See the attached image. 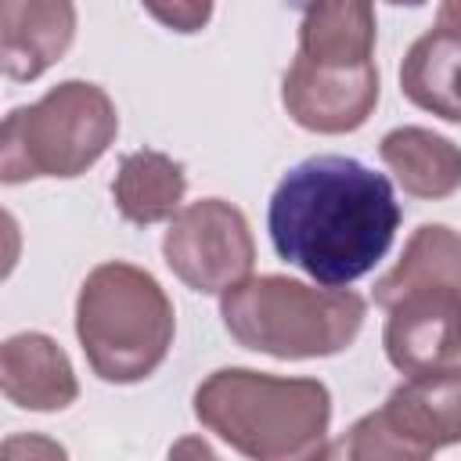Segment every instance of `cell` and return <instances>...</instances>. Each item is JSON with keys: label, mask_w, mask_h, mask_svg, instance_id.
Returning <instances> with one entry per match:
<instances>
[{"label": "cell", "mask_w": 461, "mask_h": 461, "mask_svg": "<svg viewBox=\"0 0 461 461\" xmlns=\"http://www.w3.org/2000/svg\"><path fill=\"white\" fill-rule=\"evenodd\" d=\"M400 220L389 176L349 155L295 162L267 205L274 252L328 288H346L371 274L393 249Z\"/></svg>", "instance_id": "obj_1"}, {"label": "cell", "mask_w": 461, "mask_h": 461, "mask_svg": "<svg viewBox=\"0 0 461 461\" xmlns=\"http://www.w3.org/2000/svg\"><path fill=\"white\" fill-rule=\"evenodd\" d=\"M436 25H447V29H457L461 32V0H439Z\"/></svg>", "instance_id": "obj_17"}, {"label": "cell", "mask_w": 461, "mask_h": 461, "mask_svg": "<svg viewBox=\"0 0 461 461\" xmlns=\"http://www.w3.org/2000/svg\"><path fill=\"white\" fill-rule=\"evenodd\" d=\"M162 259L176 281L202 295H223L256 267V238L245 212L223 198L180 205L162 234Z\"/></svg>", "instance_id": "obj_8"}, {"label": "cell", "mask_w": 461, "mask_h": 461, "mask_svg": "<svg viewBox=\"0 0 461 461\" xmlns=\"http://www.w3.org/2000/svg\"><path fill=\"white\" fill-rule=\"evenodd\" d=\"M378 155L403 194L443 202L461 187V144L429 126H396L378 140Z\"/></svg>", "instance_id": "obj_13"}, {"label": "cell", "mask_w": 461, "mask_h": 461, "mask_svg": "<svg viewBox=\"0 0 461 461\" xmlns=\"http://www.w3.org/2000/svg\"><path fill=\"white\" fill-rule=\"evenodd\" d=\"M140 7L169 32L194 36L212 22L216 0H140Z\"/></svg>", "instance_id": "obj_16"}, {"label": "cell", "mask_w": 461, "mask_h": 461, "mask_svg": "<svg viewBox=\"0 0 461 461\" xmlns=\"http://www.w3.org/2000/svg\"><path fill=\"white\" fill-rule=\"evenodd\" d=\"M205 432L252 461L331 457V393L321 378H285L252 367H220L194 389Z\"/></svg>", "instance_id": "obj_2"}, {"label": "cell", "mask_w": 461, "mask_h": 461, "mask_svg": "<svg viewBox=\"0 0 461 461\" xmlns=\"http://www.w3.org/2000/svg\"><path fill=\"white\" fill-rule=\"evenodd\" d=\"M385 4H393V7H421L425 0H385Z\"/></svg>", "instance_id": "obj_18"}, {"label": "cell", "mask_w": 461, "mask_h": 461, "mask_svg": "<svg viewBox=\"0 0 461 461\" xmlns=\"http://www.w3.org/2000/svg\"><path fill=\"white\" fill-rule=\"evenodd\" d=\"M176 313L158 285L137 263H97L76 295V339L90 371L108 385H137L169 357Z\"/></svg>", "instance_id": "obj_4"}, {"label": "cell", "mask_w": 461, "mask_h": 461, "mask_svg": "<svg viewBox=\"0 0 461 461\" xmlns=\"http://www.w3.org/2000/svg\"><path fill=\"white\" fill-rule=\"evenodd\" d=\"M187 194V173L176 158L155 148H137L122 155L115 180H112V202L119 216L133 227L169 223Z\"/></svg>", "instance_id": "obj_15"}, {"label": "cell", "mask_w": 461, "mask_h": 461, "mask_svg": "<svg viewBox=\"0 0 461 461\" xmlns=\"http://www.w3.org/2000/svg\"><path fill=\"white\" fill-rule=\"evenodd\" d=\"M220 317L241 349L274 360H321L357 342L367 299L353 288H317L285 274H249L220 295Z\"/></svg>", "instance_id": "obj_5"}, {"label": "cell", "mask_w": 461, "mask_h": 461, "mask_svg": "<svg viewBox=\"0 0 461 461\" xmlns=\"http://www.w3.org/2000/svg\"><path fill=\"white\" fill-rule=\"evenodd\" d=\"M76 40V0H0V65L11 83H32Z\"/></svg>", "instance_id": "obj_10"}, {"label": "cell", "mask_w": 461, "mask_h": 461, "mask_svg": "<svg viewBox=\"0 0 461 461\" xmlns=\"http://www.w3.org/2000/svg\"><path fill=\"white\" fill-rule=\"evenodd\" d=\"M0 389L7 403L22 411L54 414L76 403L79 378L58 339L43 331H18L0 346Z\"/></svg>", "instance_id": "obj_11"}, {"label": "cell", "mask_w": 461, "mask_h": 461, "mask_svg": "<svg viewBox=\"0 0 461 461\" xmlns=\"http://www.w3.org/2000/svg\"><path fill=\"white\" fill-rule=\"evenodd\" d=\"M400 94L443 119L461 122V32L447 25L425 29L400 61Z\"/></svg>", "instance_id": "obj_14"}, {"label": "cell", "mask_w": 461, "mask_h": 461, "mask_svg": "<svg viewBox=\"0 0 461 461\" xmlns=\"http://www.w3.org/2000/svg\"><path fill=\"white\" fill-rule=\"evenodd\" d=\"M119 112L104 86L65 79L40 101L11 108L0 126V180H72L115 144Z\"/></svg>", "instance_id": "obj_6"}, {"label": "cell", "mask_w": 461, "mask_h": 461, "mask_svg": "<svg viewBox=\"0 0 461 461\" xmlns=\"http://www.w3.org/2000/svg\"><path fill=\"white\" fill-rule=\"evenodd\" d=\"M385 310L382 349L400 375L432 371L461 357V234L447 223L411 230L396 267L375 281Z\"/></svg>", "instance_id": "obj_3"}, {"label": "cell", "mask_w": 461, "mask_h": 461, "mask_svg": "<svg viewBox=\"0 0 461 461\" xmlns=\"http://www.w3.org/2000/svg\"><path fill=\"white\" fill-rule=\"evenodd\" d=\"M375 0H306L295 58L324 68H357L375 61Z\"/></svg>", "instance_id": "obj_12"}, {"label": "cell", "mask_w": 461, "mask_h": 461, "mask_svg": "<svg viewBox=\"0 0 461 461\" xmlns=\"http://www.w3.org/2000/svg\"><path fill=\"white\" fill-rule=\"evenodd\" d=\"M461 443V364L407 375L382 407L357 418L335 457L349 461H425Z\"/></svg>", "instance_id": "obj_7"}, {"label": "cell", "mask_w": 461, "mask_h": 461, "mask_svg": "<svg viewBox=\"0 0 461 461\" xmlns=\"http://www.w3.org/2000/svg\"><path fill=\"white\" fill-rule=\"evenodd\" d=\"M378 90L382 83L375 61L357 68H324L295 58L281 76V104L288 119L324 137L360 130L375 115Z\"/></svg>", "instance_id": "obj_9"}]
</instances>
